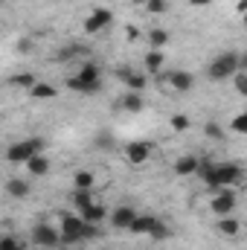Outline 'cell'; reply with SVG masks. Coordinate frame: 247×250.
<instances>
[{
  "mask_svg": "<svg viewBox=\"0 0 247 250\" xmlns=\"http://www.w3.org/2000/svg\"><path fill=\"white\" fill-rule=\"evenodd\" d=\"M96 236V224H87L82 215H62V245H79V242H87Z\"/></svg>",
  "mask_w": 247,
  "mask_h": 250,
  "instance_id": "6da1fadb",
  "label": "cell"
},
{
  "mask_svg": "<svg viewBox=\"0 0 247 250\" xmlns=\"http://www.w3.org/2000/svg\"><path fill=\"white\" fill-rule=\"evenodd\" d=\"M67 87L76 90V93H96V90L102 87V70H99L93 62L82 64L79 73L67 79Z\"/></svg>",
  "mask_w": 247,
  "mask_h": 250,
  "instance_id": "7a4b0ae2",
  "label": "cell"
},
{
  "mask_svg": "<svg viewBox=\"0 0 247 250\" xmlns=\"http://www.w3.org/2000/svg\"><path fill=\"white\" fill-rule=\"evenodd\" d=\"M239 70H242V56L239 53H221V56H215L209 62L206 79L209 82H224V79H233Z\"/></svg>",
  "mask_w": 247,
  "mask_h": 250,
  "instance_id": "3957f363",
  "label": "cell"
},
{
  "mask_svg": "<svg viewBox=\"0 0 247 250\" xmlns=\"http://www.w3.org/2000/svg\"><path fill=\"white\" fill-rule=\"evenodd\" d=\"M44 148V140L41 137H26V140H18L6 148V160L9 163H29L32 157H38Z\"/></svg>",
  "mask_w": 247,
  "mask_h": 250,
  "instance_id": "277c9868",
  "label": "cell"
},
{
  "mask_svg": "<svg viewBox=\"0 0 247 250\" xmlns=\"http://www.w3.org/2000/svg\"><path fill=\"white\" fill-rule=\"evenodd\" d=\"M29 242H32L35 248L56 250V248H62V230H56V227L47 224V221H38V224L32 227V233H29Z\"/></svg>",
  "mask_w": 247,
  "mask_h": 250,
  "instance_id": "5b68a950",
  "label": "cell"
},
{
  "mask_svg": "<svg viewBox=\"0 0 247 250\" xmlns=\"http://www.w3.org/2000/svg\"><path fill=\"white\" fill-rule=\"evenodd\" d=\"M236 207H239V198H236L233 189H218V192L212 195V201H209V209H212V215H218V218L233 215Z\"/></svg>",
  "mask_w": 247,
  "mask_h": 250,
  "instance_id": "8992f818",
  "label": "cell"
},
{
  "mask_svg": "<svg viewBox=\"0 0 247 250\" xmlns=\"http://www.w3.org/2000/svg\"><path fill=\"white\" fill-rule=\"evenodd\" d=\"M242 178H245V172L239 163H215V181L221 189H233Z\"/></svg>",
  "mask_w": 247,
  "mask_h": 250,
  "instance_id": "52a82bcc",
  "label": "cell"
},
{
  "mask_svg": "<svg viewBox=\"0 0 247 250\" xmlns=\"http://www.w3.org/2000/svg\"><path fill=\"white\" fill-rule=\"evenodd\" d=\"M151 148H154V143H148V140H134V143L125 146V160L134 163V166H143V163L151 157Z\"/></svg>",
  "mask_w": 247,
  "mask_h": 250,
  "instance_id": "ba28073f",
  "label": "cell"
},
{
  "mask_svg": "<svg viewBox=\"0 0 247 250\" xmlns=\"http://www.w3.org/2000/svg\"><path fill=\"white\" fill-rule=\"evenodd\" d=\"M111 23H114L111 9H93V12H90V18L84 21V32H87V35H96V32L108 29Z\"/></svg>",
  "mask_w": 247,
  "mask_h": 250,
  "instance_id": "9c48e42d",
  "label": "cell"
},
{
  "mask_svg": "<svg viewBox=\"0 0 247 250\" xmlns=\"http://www.w3.org/2000/svg\"><path fill=\"white\" fill-rule=\"evenodd\" d=\"M163 79H166L175 90H181V93L192 90V84H195V76H192L189 70H172V73H163Z\"/></svg>",
  "mask_w": 247,
  "mask_h": 250,
  "instance_id": "30bf717a",
  "label": "cell"
},
{
  "mask_svg": "<svg viewBox=\"0 0 247 250\" xmlns=\"http://www.w3.org/2000/svg\"><path fill=\"white\" fill-rule=\"evenodd\" d=\"M137 215H140V212H137L134 207H117V209L111 212V224H114L117 230H131V224H134Z\"/></svg>",
  "mask_w": 247,
  "mask_h": 250,
  "instance_id": "8fae6325",
  "label": "cell"
},
{
  "mask_svg": "<svg viewBox=\"0 0 247 250\" xmlns=\"http://www.w3.org/2000/svg\"><path fill=\"white\" fill-rule=\"evenodd\" d=\"M157 215H148V212H143V215H137L134 218V224H131V233L134 236H151V230L157 227Z\"/></svg>",
  "mask_w": 247,
  "mask_h": 250,
  "instance_id": "7c38bea8",
  "label": "cell"
},
{
  "mask_svg": "<svg viewBox=\"0 0 247 250\" xmlns=\"http://www.w3.org/2000/svg\"><path fill=\"white\" fill-rule=\"evenodd\" d=\"M198 169H201V160H198L195 154H184V157L175 160V175H181V178L198 175Z\"/></svg>",
  "mask_w": 247,
  "mask_h": 250,
  "instance_id": "4fadbf2b",
  "label": "cell"
},
{
  "mask_svg": "<svg viewBox=\"0 0 247 250\" xmlns=\"http://www.w3.org/2000/svg\"><path fill=\"white\" fill-rule=\"evenodd\" d=\"M117 76L123 79L131 90H137V93H143V90L148 87V79H145V76H140V73H134V70H125V67H123V70H117Z\"/></svg>",
  "mask_w": 247,
  "mask_h": 250,
  "instance_id": "5bb4252c",
  "label": "cell"
},
{
  "mask_svg": "<svg viewBox=\"0 0 247 250\" xmlns=\"http://www.w3.org/2000/svg\"><path fill=\"white\" fill-rule=\"evenodd\" d=\"M6 195L15 198V201H23V198L29 195V181H23V178H9V181H6Z\"/></svg>",
  "mask_w": 247,
  "mask_h": 250,
  "instance_id": "9a60e30c",
  "label": "cell"
},
{
  "mask_svg": "<svg viewBox=\"0 0 247 250\" xmlns=\"http://www.w3.org/2000/svg\"><path fill=\"white\" fill-rule=\"evenodd\" d=\"M79 215H82V218H84L87 224H99V221H105V218H108V209H105L102 204H96V201H93L90 207L79 209Z\"/></svg>",
  "mask_w": 247,
  "mask_h": 250,
  "instance_id": "2e32d148",
  "label": "cell"
},
{
  "mask_svg": "<svg viewBox=\"0 0 247 250\" xmlns=\"http://www.w3.org/2000/svg\"><path fill=\"white\" fill-rule=\"evenodd\" d=\"M26 166V172L32 175V178H44L47 172H50V157L47 154H38V157H32L29 163H23Z\"/></svg>",
  "mask_w": 247,
  "mask_h": 250,
  "instance_id": "e0dca14e",
  "label": "cell"
},
{
  "mask_svg": "<svg viewBox=\"0 0 247 250\" xmlns=\"http://www.w3.org/2000/svg\"><path fill=\"white\" fill-rule=\"evenodd\" d=\"M218 233L227 236V239H236L242 233V221L233 218V215H224V218H218Z\"/></svg>",
  "mask_w": 247,
  "mask_h": 250,
  "instance_id": "ac0fdd59",
  "label": "cell"
},
{
  "mask_svg": "<svg viewBox=\"0 0 247 250\" xmlns=\"http://www.w3.org/2000/svg\"><path fill=\"white\" fill-rule=\"evenodd\" d=\"M123 108L128 114H140V111H145V99H143V93H137V90H128L123 96Z\"/></svg>",
  "mask_w": 247,
  "mask_h": 250,
  "instance_id": "d6986e66",
  "label": "cell"
},
{
  "mask_svg": "<svg viewBox=\"0 0 247 250\" xmlns=\"http://www.w3.org/2000/svg\"><path fill=\"white\" fill-rule=\"evenodd\" d=\"M56 87L53 84H47V82H38L32 90H29V99H35V102H44V99H56Z\"/></svg>",
  "mask_w": 247,
  "mask_h": 250,
  "instance_id": "ffe728a7",
  "label": "cell"
},
{
  "mask_svg": "<svg viewBox=\"0 0 247 250\" xmlns=\"http://www.w3.org/2000/svg\"><path fill=\"white\" fill-rule=\"evenodd\" d=\"M96 187V175L90 169H79L73 175V189H93Z\"/></svg>",
  "mask_w": 247,
  "mask_h": 250,
  "instance_id": "44dd1931",
  "label": "cell"
},
{
  "mask_svg": "<svg viewBox=\"0 0 247 250\" xmlns=\"http://www.w3.org/2000/svg\"><path fill=\"white\" fill-rule=\"evenodd\" d=\"M163 62H166L163 50H148V53H145V70H148V73L157 76V73L163 70Z\"/></svg>",
  "mask_w": 247,
  "mask_h": 250,
  "instance_id": "7402d4cb",
  "label": "cell"
},
{
  "mask_svg": "<svg viewBox=\"0 0 247 250\" xmlns=\"http://www.w3.org/2000/svg\"><path fill=\"white\" fill-rule=\"evenodd\" d=\"M70 201H73V207H76V209H84V207H90V204H93V189H73Z\"/></svg>",
  "mask_w": 247,
  "mask_h": 250,
  "instance_id": "603a6c76",
  "label": "cell"
},
{
  "mask_svg": "<svg viewBox=\"0 0 247 250\" xmlns=\"http://www.w3.org/2000/svg\"><path fill=\"white\" fill-rule=\"evenodd\" d=\"M148 41H151V50H163V47L169 44V32H166L163 26H154V29L148 32Z\"/></svg>",
  "mask_w": 247,
  "mask_h": 250,
  "instance_id": "cb8c5ba5",
  "label": "cell"
},
{
  "mask_svg": "<svg viewBox=\"0 0 247 250\" xmlns=\"http://www.w3.org/2000/svg\"><path fill=\"white\" fill-rule=\"evenodd\" d=\"M12 84H18V87H26V90H32V87L38 84V76H35V73H18V76L12 79Z\"/></svg>",
  "mask_w": 247,
  "mask_h": 250,
  "instance_id": "d4e9b609",
  "label": "cell"
},
{
  "mask_svg": "<svg viewBox=\"0 0 247 250\" xmlns=\"http://www.w3.org/2000/svg\"><path fill=\"white\" fill-rule=\"evenodd\" d=\"M169 125H172V131H175V134H184V131H189V117H186V114H175V117H172V120H169Z\"/></svg>",
  "mask_w": 247,
  "mask_h": 250,
  "instance_id": "484cf974",
  "label": "cell"
},
{
  "mask_svg": "<svg viewBox=\"0 0 247 250\" xmlns=\"http://www.w3.org/2000/svg\"><path fill=\"white\" fill-rule=\"evenodd\" d=\"M93 146H96V148H102V151H111V148H114V137H111L108 131H102V134H96V137H93Z\"/></svg>",
  "mask_w": 247,
  "mask_h": 250,
  "instance_id": "4316f807",
  "label": "cell"
},
{
  "mask_svg": "<svg viewBox=\"0 0 247 250\" xmlns=\"http://www.w3.org/2000/svg\"><path fill=\"white\" fill-rule=\"evenodd\" d=\"M233 87H236L239 96H247V70H239V73L233 76Z\"/></svg>",
  "mask_w": 247,
  "mask_h": 250,
  "instance_id": "83f0119b",
  "label": "cell"
},
{
  "mask_svg": "<svg viewBox=\"0 0 247 250\" xmlns=\"http://www.w3.org/2000/svg\"><path fill=\"white\" fill-rule=\"evenodd\" d=\"M0 250H26V242H21L15 236H3L0 239Z\"/></svg>",
  "mask_w": 247,
  "mask_h": 250,
  "instance_id": "f1b7e54d",
  "label": "cell"
},
{
  "mask_svg": "<svg viewBox=\"0 0 247 250\" xmlns=\"http://www.w3.org/2000/svg\"><path fill=\"white\" fill-rule=\"evenodd\" d=\"M204 134H206L209 140H215V143H221V140H224V128H221L218 123H206V125H204Z\"/></svg>",
  "mask_w": 247,
  "mask_h": 250,
  "instance_id": "f546056e",
  "label": "cell"
},
{
  "mask_svg": "<svg viewBox=\"0 0 247 250\" xmlns=\"http://www.w3.org/2000/svg\"><path fill=\"white\" fill-rule=\"evenodd\" d=\"M169 233H172V230H169L163 221H157V227L151 230V236H148V239H151V242H163V239H169Z\"/></svg>",
  "mask_w": 247,
  "mask_h": 250,
  "instance_id": "4dcf8cb0",
  "label": "cell"
},
{
  "mask_svg": "<svg viewBox=\"0 0 247 250\" xmlns=\"http://www.w3.org/2000/svg\"><path fill=\"white\" fill-rule=\"evenodd\" d=\"M233 131H236V134H247V111H242V114H236V117H233Z\"/></svg>",
  "mask_w": 247,
  "mask_h": 250,
  "instance_id": "1f68e13d",
  "label": "cell"
},
{
  "mask_svg": "<svg viewBox=\"0 0 247 250\" xmlns=\"http://www.w3.org/2000/svg\"><path fill=\"white\" fill-rule=\"evenodd\" d=\"M145 9H148L151 15H163V12L169 9V3H166V0H148V3H145Z\"/></svg>",
  "mask_w": 247,
  "mask_h": 250,
  "instance_id": "d6a6232c",
  "label": "cell"
},
{
  "mask_svg": "<svg viewBox=\"0 0 247 250\" xmlns=\"http://www.w3.org/2000/svg\"><path fill=\"white\" fill-rule=\"evenodd\" d=\"M236 12L245 18V15H247V0H239V3H236Z\"/></svg>",
  "mask_w": 247,
  "mask_h": 250,
  "instance_id": "836d02e7",
  "label": "cell"
},
{
  "mask_svg": "<svg viewBox=\"0 0 247 250\" xmlns=\"http://www.w3.org/2000/svg\"><path fill=\"white\" fill-rule=\"evenodd\" d=\"M186 3H189V6H195V9H201V6H209L212 0H186Z\"/></svg>",
  "mask_w": 247,
  "mask_h": 250,
  "instance_id": "e575fe53",
  "label": "cell"
},
{
  "mask_svg": "<svg viewBox=\"0 0 247 250\" xmlns=\"http://www.w3.org/2000/svg\"><path fill=\"white\" fill-rule=\"evenodd\" d=\"M125 32H128V38H131V41L137 38V26H125Z\"/></svg>",
  "mask_w": 247,
  "mask_h": 250,
  "instance_id": "d590c367",
  "label": "cell"
},
{
  "mask_svg": "<svg viewBox=\"0 0 247 250\" xmlns=\"http://www.w3.org/2000/svg\"><path fill=\"white\" fill-rule=\"evenodd\" d=\"M242 70H247V53H242Z\"/></svg>",
  "mask_w": 247,
  "mask_h": 250,
  "instance_id": "8d00e7d4",
  "label": "cell"
},
{
  "mask_svg": "<svg viewBox=\"0 0 247 250\" xmlns=\"http://www.w3.org/2000/svg\"><path fill=\"white\" fill-rule=\"evenodd\" d=\"M134 3H143V6H145V3H148V0H134Z\"/></svg>",
  "mask_w": 247,
  "mask_h": 250,
  "instance_id": "74e56055",
  "label": "cell"
}]
</instances>
